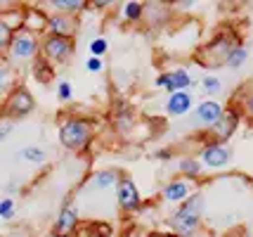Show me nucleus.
Instances as JSON below:
<instances>
[{
  "label": "nucleus",
  "mask_w": 253,
  "mask_h": 237,
  "mask_svg": "<svg viewBox=\"0 0 253 237\" xmlns=\"http://www.w3.org/2000/svg\"><path fill=\"white\" fill-rule=\"evenodd\" d=\"M10 79H12V69L7 67V64H5V67H0V93L10 86Z\"/></svg>",
  "instance_id": "7c9ffc66"
},
{
  "label": "nucleus",
  "mask_w": 253,
  "mask_h": 237,
  "mask_svg": "<svg viewBox=\"0 0 253 237\" xmlns=\"http://www.w3.org/2000/svg\"><path fill=\"white\" fill-rule=\"evenodd\" d=\"M234 43H239L234 36H215L213 41H209L206 46L199 50V62L206 64V67H218L225 64V57L232 50Z\"/></svg>",
  "instance_id": "1a4fd4ad"
},
{
  "label": "nucleus",
  "mask_w": 253,
  "mask_h": 237,
  "mask_svg": "<svg viewBox=\"0 0 253 237\" xmlns=\"http://www.w3.org/2000/svg\"><path fill=\"white\" fill-rule=\"evenodd\" d=\"M246 59H249V50L242 46V43H234L232 50L227 52L225 57V67L227 69H242L246 64Z\"/></svg>",
  "instance_id": "b1692460"
},
{
  "label": "nucleus",
  "mask_w": 253,
  "mask_h": 237,
  "mask_svg": "<svg viewBox=\"0 0 253 237\" xmlns=\"http://www.w3.org/2000/svg\"><path fill=\"white\" fill-rule=\"evenodd\" d=\"M57 100L59 102H71L74 100V86H71V81H57Z\"/></svg>",
  "instance_id": "cd10ccee"
},
{
  "label": "nucleus",
  "mask_w": 253,
  "mask_h": 237,
  "mask_svg": "<svg viewBox=\"0 0 253 237\" xmlns=\"http://www.w3.org/2000/svg\"><path fill=\"white\" fill-rule=\"evenodd\" d=\"M242 114H246V116L253 121V91L242 100Z\"/></svg>",
  "instance_id": "2f4dec72"
},
{
  "label": "nucleus",
  "mask_w": 253,
  "mask_h": 237,
  "mask_svg": "<svg viewBox=\"0 0 253 237\" xmlns=\"http://www.w3.org/2000/svg\"><path fill=\"white\" fill-rule=\"evenodd\" d=\"M12 128H14V124H12V121H2V124H0V142H5V140L10 138Z\"/></svg>",
  "instance_id": "473e14b6"
},
{
  "label": "nucleus",
  "mask_w": 253,
  "mask_h": 237,
  "mask_svg": "<svg viewBox=\"0 0 253 237\" xmlns=\"http://www.w3.org/2000/svg\"><path fill=\"white\" fill-rule=\"evenodd\" d=\"M144 237H180L175 233H170V230H149Z\"/></svg>",
  "instance_id": "f704fd0d"
},
{
  "label": "nucleus",
  "mask_w": 253,
  "mask_h": 237,
  "mask_svg": "<svg viewBox=\"0 0 253 237\" xmlns=\"http://www.w3.org/2000/svg\"><path fill=\"white\" fill-rule=\"evenodd\" d=\"M197 237H222V235H211V233H206V235H197Z\"/></svg>",
  "instance_id": "c9c22d12"
},
{
  "label": "nucleus",
  "mask_w": 253,
  "mask_h": 237,
  "mask_svg": "<svg viewBox=\"0 0 253 237\" xmlns=\"http://www.w3.org/2000/svg\"><path fill=\"white\" fill-rule=\"evenodd\" d=\"M114 194H116V204H119V209H121L123 214H137V211H142V204H144L142 190H140L137 181L132 178L130 173H121L119 176Z\"/></svg>",
  "instance_id": "39448f33"
},
{
  "label": "nucleus",
  "mask_w": 253,
  "mask_h": 237,
  "mask_svg": "<svg viewBox=\"0 0 253 237\" xmlns=\"http://www.w3.org/2000/svg\"><path fill=\"white\" fill-rule=\"evenodd\" d=\"M204 209H206L204 192L197 190L187 202L177 204L175 209L166 216V228L180 237H197L201 221H204Z\"/></svg>",
  "instance_id": "f257e3e1"
},
{
  "label": "nucleus",
  "mask_w": 253,
  "mask_h": 237,
  "mask_svg": "<svg viewBox=\"0 0 253 237\" xmlns=\"http://www.w3.org/2000/svg\"><path fill=\"white\" fill-rule=\"evenodd\" d=\"M76 17H66V14H55L50 12L47 14V36H66V38H76Z\"/></svg>",
  "instance_id": "2eb2a0df"
},
{
  "label": "nucleus",
  "mask_w": 253,
  "mask_h": 237,
  "mask_svg": "<svg viewBox=\"0 0 253 237\" xmlns=\"http://www.w3.org/2000/svg\"><path fill=\"white\" fill-rule=\"evenodd\" d=\"M5 55L12 64H33L41 57V36L24 31V29L14 31Z\"/></svg>",
  "instance_id": "7ed1b4c3"
},
{
  "label": "nucleus",
  "mask_w": 253,
  "mask_h": 237,
  "mask_svg": "<svg viewBox=\"0 0 253 237\" xmlns=\"http://www.w3.org/2000/svg\"><path fill=\"white\" fill-rule=\"evenodd\" d=\"M17 218V202L12 197H0V221L10 223Z\"/></svg>",
  "instance_id": "bb28decb"
},
{
  "label": "nucleus",
  "mask_w": 253,
  "mask_h": 237,
  "mask_svg": "<svg viewBox=\"0 0 253 237\" xmlns=\"http://www.w3.org/2000/svg\"><path fill=\"white\" fill-rule=\"evenodd\" d=\"M177 176H180V178H187V181H192V183H197V181H201V176H204V166H201L199 159L192 157V154L180 157L177 159Z\"/></svg>",
  "instance_id": "6ab92c4d"
},
{
  "label": "nucleus",
  "mask_w": 253,
  "mask_h": 237,
  "mask_svg": "<svg viewBox=\"0 0 253 237\" xmlns=\"http://www.w3.org/2000/svg\"><path fill=\"white\" fill-rule=\"evenodd\" d=\"M47 29V12L43 7H26L24 10V31L41 36Z\"/></svg>",
  "instance_id": "a211bd4d"
},
{
  "label": "nucleus",
  "mask_w": 253,
  "mask_h": 237,
  "mask_svg": "<svg viewBox=\"0 0 253 237\" xmlns=\"http://www.w3.org/2000/svg\"><path fill=\"white\" fill-rule=\"evenodd\" d=\"M78 226H81V214H78L76 204L64 202L62 206H59L57 216H55L52 235L55 237H74L78 233Z\"/></svg>",
  "instance_id": "9b49d317"
},
{
  "label": "nucleus",
  "mask_w": 253,
  "mask_h": 237,
  "mask_svg": "<svg viewBox=\"0 0 253 237\" xmlns=\"http://www.w3.org/2000/svg\"><path fill=\"white\" fill-rule=\"evenodd\" d=\"M194 109V93L192 91H180V93H170L166 95L164 100V112L170 119H182Z\"/></svg>",
  "instance_id": "4468645a"
},
{
  "label": "nucleus",
  "mask_w": 253,
  "mask_h": 237,
  "mask_svg": "<svg viewBox=\"0 0 253 237\" xmlns=\"http://www.w3.org/2000/svg\"><path fill=\"white\" fill-rule=\"evenodd\" d=\"M222 112H225V107H222L218 100H201L194 104V114H192V124L199 126V128H206L211 131L213 126L220 121Z\"/></svg>",
  "instance_id": "ddd939ff"
},
{
  "label": "nucleus",
  "mask_w": 253,
  "mask_h": 237,
  "mask_svg": "<svg viewBox=\"0 0 253 237\" xmlns=\"http://www.w3.org/2000/svg\"><path fill=\"white\" fill-rule=\"evenodd\" d=\"M47 7L55 12V14H66V17H76L78 12L88 10L90 5L83 0H50Z\"/></svg>",
  "instance_id": "aec40b11"
},
{
  "label": "nucleus",
  "mask_w": 253,
  "mask_h": 237,
  "mask_svg": "<svg viewBox=\"0 0 253 237\" xmlns=\"http://www.w3.org/2000/svg\"><path fill=\"white\" fill-rule=\"evenodd\" d=\"M119 176H121V171H116V169H97V171H92V176L88 178V188L95 192L114 190L116 183H119Z\"/></svg>",
  "instance_id": "f3484780"
},
{
  "label": "nucleus",
  "mask_w": 253,
  "mask_h": 237,
  "mask_svg": "<svg viewBox=\"0 0 253 237\" xmlns=\"http://www.w3.org/2000/svg\"><path fill=\"white\" fill-rule=\"evenodd\" d=\"M121 19L123 24H142L144 22V2L140 0H128L121 7Z\"/></svg>",
  "instance_id": "412c9836"
},
{
  "label": "nucleus",
  "mask_w": 253,
  "mask_h": 237,
  "mask_svg": "<svg viewBox=\"0 0 253 237\" xmlns=\"http://www.w3.org/2000/svg\"><path fill=\"white\" fill-rule=\"evenodd\" d=\"M199 88H201V95H206V100H215V95H220L222 91V81L213 74H206V76H201Z\"/></svg>",
  "instance_id": "393cba45"
},
{
  "label": "nucleus",
  "mask_w": 253,
  "mask_h": 237,
  "mask_svg": "<svg viewBox=\"0 0 253 237\" xmlns=\"http://www.w3.org/2000/svg\"><path fill=\"white\" fill-rule=\"evenodd\" d=\"M239 124H242V109H239V107H225L220 121L209 131L211 140H215V142H225V145H227V140L237 133Z\"/></svg>",
  "instance_id": "f8f14e48"
},
{
  "label": "nucleus",
  "mask_w": 253,
  "mask_h": 237,
  "mask_svg": "<svg viewBox=\"0 0 253 237\" xmlns=\"http://www.w3.org/2000/svg\"><path fill=\"white\" fill-rule=\"evenodd\" d=\"M74 52H76V38L47 34L41 38V57L45 62H50L52 67H62L66 62H71Z\"/></svg>",
  "instance_id": "20e7f679"
},
{
  "label": "nucleus",
  "mask_w": 253,
  "mask_h": 237,
  "mask_svg": "<svg viewBox=\"0 0 253 237\" xmlns=\"http://www.w3.org/2000/svg\"><path fill=\"white\" fill-rule=\"evenodd\" d=\"M111 119H114V126L119 131L132 128V124H135V109H132V104L126 97H116L114 107H111Z\"/></svg>",
  "instance_id": "dca6fc26"
},
{
  "label": "nucleus",
  "mask_w": 253,
  "mask_h": 237,
  "mask_svg": "<svg viewBox=\"0 0 253 237\" xmlns=\"http://www.w3.org/2000/svg\"><path fill=\"white\" fill-rule=\"evenodd\" d=\"M12 36H14V31H12L7 24L0 19V57L7 52V47H10V41H12Z\"/></svg>",
  "instance_id": "c85d7f7f"
},
{
  "label": "nucleus",
  "mask_w": 253,
  "mask_h": 237,
  "mask_svg": "<svg viewBox=\"0 0 253 237\" xmlns=\"http://www.w3.org/2000/svg\"><path fill=\"white\" fill-rule=\"evenodd\" d=\"M57 140L69 152H88L95 140V121L88 116H66L57 128Z\"/></svg>",
  "instance_id": "f03ea898"
},
{
  "label": "nucleus",
  "mask_w": 253,
  "mask_h": 237,
  "mask_svg": "<svg viewBox=\"0 0 253 237\" xmlns=\"http://www.w3.org/2000/svg\"><path fill=\"white\" fill-rule=\"evenodd\" d=\"M156 91H164V93H180V91H189L194 86V76L189 74L187 67H173V69H166L161 74H156L154 79Z\"/></svg>",
  "instance_id": "6e6552de"
},
{
  "label": "nucleus",
  "mask_w": 253,
  "mask_h": 237,
  "mask_svg": "<svg viewBox=\"0 0 253 237\" xmlns=\"http://www.w3.org/2000/svg\"><path fill=\"white\" fill-rule=\"evenodd\" d=\"M85 71L88 74H102L104 71V59H99V57H85Z\"/></svg>",
  "instance_id": "c756f323"
},
{
  "label": "nucleus",
  "mask_w": 253,
  "mask_h": 237,
  "mask_svg": "<svg viewBox=\"0 0 253 237\" xmlns=\"http://www.w3.org/2000/svg\"><path fill=\"white\" fill-rule=\"evenodd\" d=\"M31 69H33V79L38 81V83L47 86L50 81H55V67H52L50 62H45L43 57H38L31 64Z\"/></svg>",
  "instance_id": "4be33fe9"
},
{
  "label": "nucleus",
  "mask_w": 253,
  "mask_h": 237,
  "mask_svg": "<svg viewBox=\"0 0 253 237\" xmlns=\"http://www.w3.org/2000/svg\"><path fill=\"white\" fill-rule=\"evenodd\" d=\"M197 159H199V164L204 166V171H218L232 164V149H230V145L215 142V140L209 138L204 145L199 147Z\"/></svg>",
  "instance_id": "0eeeda50"
},
{
  "label": "nucleus",
  "mask_w": 253,
  "mask_h": 237,
  "mask_svg": "<svg viewBox=\"0 0 253 237\" xmlns=\"http://www.w3.org/2000/svg\"><path fill=\"white\" fill-rule=\"evenodd\" d=\"M33 109H36V97L26 86H14L2 102V114L7 121L26 119L29 114H33Z\"/></svg>",
  "instance_id": "423d86ee"
},
{
  "label": "nucleus",
  "mask_w": 253,
  "mask_h": 237,
  "mask_svg": "<svg viewBox=\"0 0 253 237\" xmlns=\"http://www.w3.org/2000/svg\"><path fill=\"white\" fill-rule=\"evenodd\" d=\"M173 157H175V154H173V149H168V147H164V149H156V152H154V159H159V161H170Z\"/></svg>",
  "instance_id": "72a5a7b5"
},
{
  "label": "nucleus",
  "mask_w": 253,
  "mask_h": 237,
  "mask_svg": "<svg viewBox=\"0 0 253 237\" xmlns=\"http://www.w3.org/2000/svg\"><path fill=\"white\" fill-rule=\"evenodd\" d=\"M194 192H197V185L192 181L180 178V176H173L168 183H164V188L159 190V197H161V202L170 204V206H177V204L187 202Z\"/></svg>",
  "instance_id": "9d476101"
},
{
  "label": "nucleus",
  "mask_w": 253,
  "mask_h": 237,
  "mask_svg": "<svg viewBox=\"0 0 253 237\" xmlns=\"http://www.w3.org/2000/svg\"><path fill=\"white\" fill-rule=\"evenodd\" d=\"M19 159L26 161V164H33V166H41V164L47 161V152L38 145H26L19 149Z\"/></svg>",
  "instance_id": "5701e85b"
},
{
  "label": "nucleus",
  "mask_w": 253,
  "mask_h": 237,
  "mask_svg": "<svg viewBox=\"0 0 253 237\" xmlns=\"http://www.w3.org/2000/svg\"><path fill=\"white\" fill-rule=\"evenodd\" d=\"M88 52H90V57L104 59V55L109 52V41H107V36H95V38L88 43Z\"/></svg>",
  "instance_id": "a878e982"
}]
</instances>
